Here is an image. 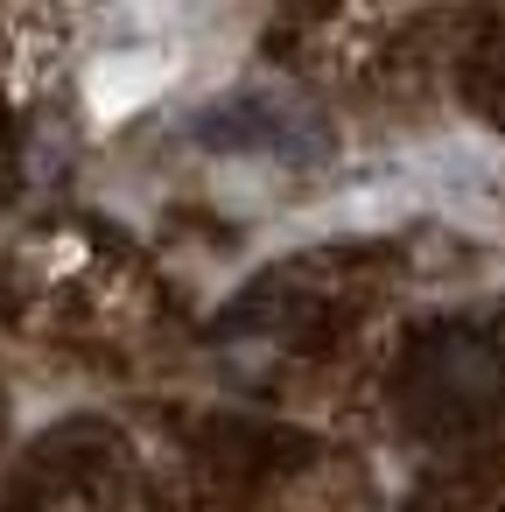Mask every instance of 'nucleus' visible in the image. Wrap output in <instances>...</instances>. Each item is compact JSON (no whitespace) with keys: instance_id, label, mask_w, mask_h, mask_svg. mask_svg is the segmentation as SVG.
Listing matches in <instances>:
<instances>
[{"instance_id":"f257e3e1","label":"nucleus","mask_w":505,"mask_h":512,"mask_svg":"<svg viewBox=\"0 0 505 512\" xmlns=\"http://www.w3.org/2000/svg\"><path fill=\"white\" fill-rule=\"evenodd\" d=\"M190 141L211 148V155H281V162H316L323 155V134L309 127V113H295L267 92H239V99L197 113Z\"/></svg>"}]
</instances>
